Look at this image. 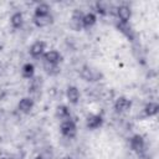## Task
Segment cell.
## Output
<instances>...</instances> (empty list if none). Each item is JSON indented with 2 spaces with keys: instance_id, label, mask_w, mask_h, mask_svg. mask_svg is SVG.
<instances>
[{
  "instance_id": "ac0fdd59",
  "label": "cell",
  "mask_w": 159,
  "mask_h": 159,
  "mask_svg": "<svg viewBox=\"0 0 159 159\" xmlns=\"http://www.w3.org/2000/svg\"><path fill=\"white\" fill-rule=\"evenodd\" d=\"M10 24L14 29H20L24 24V16L21 12H14L10 17Z\"/></svg>"
},
{
  "instance_id": "44dd1931",
  "label": "cell",
  "mask_w": 159,
  "mask_h": 159,
  "mask_svg": "<svg viewBox=\"0 0 159 159\" xmlns=\"http://www.w3.org/2000/svg\"><path fill=\"white\" fill-rule=\"evenodd\" d=\"M0 159H9V158H6V157H0Z\"/></svg>"
},
{
  "instance_id": "7c38bea8",
  "label": "cell",
  "mask_w": 159,
  "mask_h": 159,
  "mask_svg": "<svg viewBox=\"0 0 159 159\" xmlns=\"http://www.w3.org/2000/svg\"><path fill=\"white\" fill-rule=\"evenodd\" d=\"M97 22V16L93 14V12H87V14H83V17H82V27H92L94 24Z\"/></svg>"
},
{
  "instance_id": "ffe728a7",
  "label": "cell",
  "mask_w": 159,
  "mask_h": 159,
  "mask_svg": "<svg viewBox=\"0 0 159 159\" xmlns=\"http://www.w3.org/2000/svg\"><path fill=\"white\" fill-rule=\"evenodd\" d=\"M34 159H45V158H42V157H41V155H37V157H35V158H34Z\"/></svg>"
},
{
  "instance_id": "d6986e66",
  "label": "cell",
  "mask_w": 159,
  "mask_h": 159,
  "mask_svg": "<svg viewBox=\"0 0 159 159\" xmlns=\"http://www.w3.org/2000/svg\"><path fill=\"white\" fill-rule=\"evenodd\" d=\"M45 68H46V71H47L48 75H57V73H60L58 66H51V65L45 63Z\"/></svg>"
},
{
  "instance_id": "277c9868",
  "label": "cell",
  "mask_w": 159,
  "mask_h": 159,
  "mask_svg": "<svg viewBox=\"0 0 159 159\" xmlns=\"http://www.w3.org/2000/svg\"><path fill=\"white\" fill-rule=\"evenodd\" d=\"M46 50V43L43 42V41H35L31 46H30V48H29V52H30V55L34 57V58H39V57H41V56H43V53L46 52L45 51Z\"/></svg>"
},
{
  "instance_id": "5b68a950",
  "label": "cell",
  "mask_w": 159,
  "mask_h": 159,
  "mask_svg": "<svg viewBox=\"0 0 159 159\" xmlns=\"http://www.w3.org/2000/svg\"><path fill=\"white\" fill-rule=\"evenodd\" d=\"M130 107H132V102L127 97H118L114 102V109L117 113L128 112L130 109Z\"/></svg>"
},
{
  "instance_id": "6da1fadb",
  "label": "cell",
  "mask_w": 159,
  "mask_h": 159,
  "mask_svg": "<svg viewBox=\"0 0 159 159\" xmlns=\"http://www.w3.org/2000/svg\"><path fill=\"white\" fill-rule=\"evenodd\" d=\"M60 132L66 138H73L77 133V125L71 118L63 119L61 120V124H60Z\"/></svg>"
},
{
  "instance_id": "2e32d148",
  "label": "cell",
  "mask_w": 159,
  "mask_h": 159,
  "mask_svg": "<svg viewBox=\"0 0 159 159\" xmlns=\"http://www.w3.org/2000/svg\"><path fill=\"white\" fill-rule=\"evenodd\" d=\"M56 116H57V118L63 120V119L71 118V111L67 106L61 104V106H57V108H56Z\"/></svg>"
},
{
  "instance_id": "8992f818",
  "label": "cell",
  "mask_w": 159,
  "mask_h": 159,
  "mask_svg": "<svg viewBox=\"0 0 159 159\" xmlns=\"http://www.w3.org/2000/svg\"><path fill=\"white\" fill-rule=\"evenodd\" d=\"M103 124V118L99 114H89L86 118V127L91 130L99 128Z\"/></svg>"
},
{
  "instance_id": "9c48e42d",
  "label": "cell",
  "mask_w": 159,
  "mask_h": 159,
  "mask_svg": "<svg viewBox=\"0 0 159 159\" xmlns=\"http://www.w3.org/2000/svg\"><path fill=\"white\" fill-rule=\"evenodd\" d=\"M66 97H67V99H68L70 103L77 104L80 102V97H81L80 89L76 86H68L67 89H66Z\"/></svg>"
},
{
  "instance_id": "4fadbf2b",
  "label": "cell",
  "mask_w": 159,
  "mask_h": 159,
  "mask_svg": "<svg viewBox=\"0 0 159 159\" xmlns=\"http://www.w3.org/2000/svg\"><path fill=\"white\" fill-rule=\"evenodd\" d=\"M82 17H83V12L80 11V10H76L73 14H72V17H71V26L75 27L76 30L77 29H81L82 27Z\"/></svg>"
},
{
  "instance_id": "9a60e30c",
  "label": "cell",
  "mask_w": 159,
  "mask_h": 159,
  "mask_svg": "<svg viewBox=\"0 0 159 159\" xmlns=\"http://www.w3.org/2000/svg\"><path fill=\"white\" fill-rule=\"evenodd\" d=\"M159 112V104L157 102H149L144 107V113L147 117H154Z\"/></svg>"
},
{
  "instance_id": "52a82bcc",
  "label": "cell",
  "mask_w": 159,
  "mask_h": 159,
  "mask_svg": "<svg viewBox=\"0 0 159 159\" xmlns=\"http://www.w3.org/2000/svg\"><path fill=\"white\" fill-rule=\"evenodd\" d=\"M144 145H145L144 138L142 135H139V134H135L129 139V147H130V149L133 152H137V153L142 152L144 149Z\"/></svg>"
},
{
  "instance_id": "30bf717a",
  "label": "cell",
  "mask_w": 159,
  "mask_h": 159,
  "mask_svg": "<svg viewBox=\"0 0 159 159\" xmlns=\"http://www.w3.org/2000/svg\"><path fill=\"white\" fill-rule=\"evenodd\" d=\"M34 108V99L30 98V97H24L20 99V102L17 103V109L21 112V113H30Z\"/></svg>"
},
{
  "instance_id": "e0dca14e",
  "label": "cell",
  "mask_w": 159,
  "mask_h": 159,
  "mask_svg": "<svg viewBox=\"0 0 159 159\" xmlns=\"http://www.w3.org/2000/svg\"><path fill=\"white\" fill-rule=\"evenodd\" d=\"M51 7L46 4V2H40L36 5L35 7V15L34 16H46V15H50Z\"/></svg>"
},
{
  "instance_id": "5bb4252c",
  "label": "cell",
  "mask_w": 159,
  "mask_h": 159,
  "mask_svg": "<svg viewBox=\"0 0 159 159\" xmlns=\"http://www.w3.org/2000/svg\"><path fill=\"white\" fill-rule=\"evenodd\" d=\"M34 75H35V66H34L32 63L27 62V63H25V65L21 67V76H22L24 78L31 80V78L34 77Z\"/></svg>"
},
{
  "instance_id": "8fae6325",
  "label": "cell",
  "mask_w": 159,
  "mask_h": 159,
  "mask_svg": "<svg viewBox=\"0 0 159 159\" xmlns=\"http://www.w3.org/2000/svg\"><path fill=\"white\" fill-rule=\"evenodd\" d=\"M52 22V15H46V16H34V24L37 27H46Z\"/></svg>"
},
{
  "instance_id": "7a4b0ae2",
  "label": "cell",
  "mask_w": 159,
  "mask_h": 159,
  "mask_svg": "<svg viewBox=\"0 0 159 159\" xmlns=\"http://www.w3.org/2000/svg\"><path fill=\"white\" fill-rule=\"evenodd\" d=\"M43 62L51 66H58V63L62 61V55L57 50H48L42 56Z\"/></svg>"
},
{
  "instance_id": "3957f363",
  "label": "cell",
  "mask_w": 159,
  "mask_h": 159,
  "mask_svg": "<svg viewBox=\"0 0 159 159\" xmlns=\"http://www.w3.org/2000/svg\"><path fill=\"white\" fill-rule=\"evenodd\" d=\"M116 14H117L120 24H128L132 17V9L128 5H119L116 10Z\"/></svg>"
},
{
  "instance_id": "ba28073f",
  "label": "cell",
  "mask_w": 159,
  "mask_h": 159,
  "mask_svg": "<svg viewBox=\"0 0 159 159\" xmlns=\"http://www.w3.org/2000/svg\"><path fill=\"white\" fill-rule=\"evenodd\" d=\"M99 76L101 75L96 70L91 68L89 66H83L81 70V77L84 81H97L99 78Z\"/></svg>"
}]
</instances>
